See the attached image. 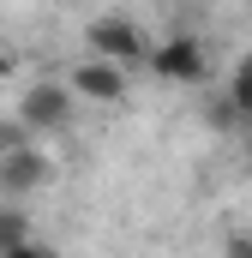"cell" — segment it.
<instances>
[{
  "instance_id": "cell-1",
  "label": "cell",
  "mask_w": 252,
  "mask_h": 258,
  "mask_svg": "<svg viewBox=\"0 0 252 258\" xmlns=\"http://www.w3.org/2000/svg\"><path fill=\"white\" fill-rule=\"evenodd\" d=\"M84 48H90L96 60H114V66H132V60L150 54V48H144V30H138L132 18H96V24L84 30Z\"/></svg>"
},
{
  "instance_id": "cell-2",
  "label": "cell",
  "mask_w": 252,
  "mask_h": 258,
  "mask_svg": "<svg viewBox=\"0 0 252 258\" xmlns=\"http://www.w3.org/2000/svg\"><path fill=\"white\" fill-rule=\"evenodd\" d=\"M150 72L168 78V84H198V78L210 72L204 42H198V36H168L162 48H150Z\"/></svg>"
},
{
  "instance_id": "cell-3",
  "label": "cell",
  "mask_w": 252,
  "mask_h": 258,
  "mask_svg": "<svg viewBox=\"0 0 252 258\" xmlns=\"http://www.w3.org/2000/svg\"><path fill=\"white\" fill-rule=\"evenodd\" d=\"M72 96H84V102H102V108H114V102H126V66L114 60H78L72 66V84H66Z\"/></svg>"
},
{
  "instance_id": "cell-4",
  "label": "cell",
  "mask_w": 252,
  "mask_h": 258,
  "mask_svg": "<svg viewBox=\"0 0 252 258\" xmlns=\"http://www.w3.org/2000/svg\"><path fill=\"white\" fill-rule=\"evenodd\" d=\"M72 90L66 84H30V96L18 102V120H24V132H60L66 120H72Z\"/></svg>"
},
{
  "instance_id": "cell-5",
  "label": "cell",
  "mask_w": 252,
  "mask_h": 258,
  "mask_svg": "<svg viewBox=\"0 0 252 258\" xmlns=\"http://www.w3.org/2000/svg\"><path fill=\"white\" fill-rule=\"evenodd\" d=\"M48 156L36 150V144H6V156H0V192H36V186H48Z\"/></svg>"
},
{
  "instance_id": "cell-6",
  "label": "cell",
  "mask_w": 252,
  "mask_h": 258,
  "mask_svg": "<svg viewBox=\"0 0 252 258\" xmlns=\"http://www.w3.org/2000/svg\"><path fill=\"white\" fill-rule=\"evenodd\" d=\"M18 240H30V210L24 204H0V252L18 246Z\"/></svg>"
},
{
  "instance_id": "cell-7",
  "label": "cell",
  "mask_w": 252,
  "mask_h": 258,
  "mask_svg": "<svg viewBox=\"0 0 252 258\" xmlns=\"http://www.w3.org/2000/svg\"><path fill=\"white\" fill-rule=\"evenodd\" d=\"M228 108L252 120V54H246L240 66H234V78H228Z\"/></svg>"
},
{
  "instance_id": "cell-8",
  "label": "cell",
  "mask_w": 252,
  "mask_h": 258,
  "mask_svg": "<svg viewBox=\"0 0 252 258\" xmlns=\"http://www.w3.org/2000/svg\"><path fill=\"white\" fill-rule=\"evenodd\" d=\"M222 258H252V234L246 228H234V234L222 240Z\"/></svg>"
},
{
  "instance_id": "cell-9",
  "label": "cell",
  "mask_w": 252,
  "mask_h": 258,
  "mask_svg": "<svg viewBox=\"0 0 252 258\" xmlns=\"http://www.w3.org/2000/svg\"><path fill=\"white\" fill-rule=\"evenodd\" d=\"M0 258H54V252H48V246H42V240L30 234V240H18V246H6Z\"/></svg>"
},
{
  "instance_id": "cell-10",
  "label": "cell",
  "mask_w": 252,
  "mask_h": 258,
  "mask_svg": "<svg viewBox=\"0 0 252 258\" xmlns=\"http://www.w3.org/2000/svg\"><path fill=\"white\" fill-rule=\"evenodd\" d=\"M6 72H12V54H6V48H0V78H6Z\"/></svg>"
}]
</instances>
